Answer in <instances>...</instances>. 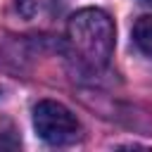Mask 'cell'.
Returning <instances> with one entry per match:
<instances>
[{
	"instance_id": "6da1fadb",
	"label": "cell",
	"mask_w": 152,
	"mask_h": 152,
	"mask_svg": "<svg viewBox=\"0 0 152 152\" xmlns=\"http://www.w3.org/2000/svg\"><path fill=\"white\" fill-rule=\"evenodd\" d=\"M69 43L81 55L83 62L93 66H104L114 52V21L107 12L88 7L76 12L66 26Z\"/></svg>"
},
{
	"instance_id": "7a4b0ae2",
	"label": "cell",
	"mask_w": 152,
	"mask_h": 152,
	"mask_svg": "<svg viewBox=\"0 0 152 152\" xmlns=\"http://www.w3.org/2000/svg\"><path fill=\"white\" fill-rule=\"evenodd\" d=\"M33 128L50 145H69L78 138L76 116L55 100H40L33 107Z\"/></svg>"
},
{
	"instance_id": "3957f363",
	"label": "cell",
	"mask_w": 152,
	"mask_h": 152,
	"mask_svg": "<svg viewBox=\"0 0 152 152\" xmlns=\"http://www.w3.org/2000/svg\"><path fill=\"white\" fill-rule=\"evenodd\" d=\"M133 43L138 45V50L142 55H147L152 59V14H145V17L135 19V24H133Z\"/></svg>"
},
{
	"instance_id": "277c9868",
	"label": "cell",
	"mask_w": 152,
	"mask_h": 152,
	"mask_svg": "<svg viewBox=\"0 0 152 152\" xmlns=\"http://www.w3.org/2000/svg\"><path fill=\"white\" fill-rule=\"evenodd\" d=\"M17 10H19V14H21V17L31 19V17H33V12H36V0H17Z\"/></svg>"
},
{
	"instance_id": "5b68a950",
	"label": "cell",
	"mask_w": 152,
	"mask_h": 152,
	"mask_svg": "<svg viewBox=\"0 0 152 152\" xmlns=\"http://www.w3.org/2000/svg\"><path fill=\"white\" fill-rule=\"evenodd\" d=\"M140 2H145V5H152V0H140Z\"/></svg>"
}]
</instances>
